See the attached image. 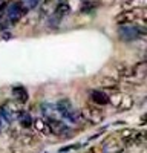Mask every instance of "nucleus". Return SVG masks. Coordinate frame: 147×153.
Instances as JSON below:
<instances>
[{
	"instance_id": "18",
	"label": "nucleus",
	"mask_w": 147,
	"mask_h": 153,
	"mask_svg": "<svg viewBox=\"0 0 147 153\" xmlns=\"http://www.w3.org/2000/svg\"><path fill=\"white\" fill-rule=\"evenodd\" d=\"M19 120H20V126L23 127L24 130H29L31 127H34V121H32V118H31V115H28V113H23V112H22V115L19 117Z\"/></svg>"
},
{
	"instance_id": "25",
	"label": "nucleus",
	"mask_w": 147,
	"mask_h": 153,
	"mask_svg": "<svg viewBox=\"0 0 147 153\" xmlns=\"http://www.w3.org/2000/svg\"><path fill=\"white\" fill-rule=\"evenodd\" d=\"M143 19H147V8L143 9Z\"/></svg>"
},
{
	"instance_id": "22",
	"label": "nucleus",
	"mask_w": 147,
	"mask_h": 153,
	"mask_svg": "<svg viewBox=\"0 0 147 153\" xmlns=\"http://www.w3.org/2000/svg\"><path fill=\"white\" fill-rule=\"evenodd\" d=\"M135 29H137V32H138V35H147V26L146 25H137L135 26Z\"/></svg>"
},
{
	"instance_id": "21",
	"label": "nucleus",
	"mask_w": 147,
	"mask_h": 153,
	"mask_svg": "<svg viewBox=\"0 0 147 153\" xmlns=\"http://www.w3.org/2000/svg\"><path fill=\"white\" fill-rule=\"evenodd\" d=\"M144 143H147V129L138 132V136L135 139V146H140V144H144Z\"/></svg>"
},
{
	"instance_id": "13",
	"label": "nucleus",
	"mask_w": 147,
	"mask_h": 153,
	"mask_svg": "<svg viewBox=\"0 0 147 153\" xmlns=\"http://www.w3.org/2000/svg\"><path fill=\"white\" fill-rule=\"evenodd\" d=\"M71 12V6H69V2H66V0H63V2H60L55 9H54V16L52 19H57V20H61L63 17H66L68 14Z\"/></svg>"
},
{
	"instance_id": "11",
	"label": "nucleus",
	"mask_w": 147,
	"mask_h": 153,
	"mask_svg": "<svg viewBox=\"0 0 147 153\" xmlns=\"http://www.w3.org/2000/svg\"><path fill=\"white\" fill-rule=\"evenodd\" d=\"M121 149H124V147H122V144L118 141L115 136H110L109 139H106L104 144H103V150L106 153H115V152H118Z\"/></svg>"
},
{
	"instance_id": "27",
	"label": "nucleus",
	"mask_w": 147,
	"mask_h": 153,
	"mask_svg": "<svg viewBox=\"0 0 147 153\" xmlns=\"http://www.w3.org/2000/svg\"><path fill=\"white\" fill-rule=\"evenodd\" d=\"M144 61H147V51L144 52Z\"/></svg>"
},
{
	"instance_id": "15",
	"label": "nucleus",
	"mask_w": 147,
	"mask_h": 153,
	"mask_svg": "<svg viewBox=\"0 0 147 153\" xmlns=\"http://www.w3.org/2000/svg\"><path fill=\"white\" fill-rule=\"evenodd\" d=\"M124 11H137V9H146L147 8V0H124L122 2Z\"/></svg>"
},
{
	"instance_id": "24",
	"label": "nucleus",
	"mask_w": 147,
	"mask_h": 153,
	"mask_svg": "<svg viewBox=\"0 0 147 153\" xmlns=\"http://www.w3.org/2000/svg\"><path fill=\"white\" fill-rule=\"evenodd\" d=\"M140 123H141V124H147V113H146L144 117L141 118V121H140Z\"/></svg>"
},
{
	"instance_id": "9",
	"label": "nucleus",
	"mask_w": 147,
	"mask_h": 153,
	"mask_svg": "<svg viewBox=\"0 0 147 153\" xmlns=\"http://www.w3.org/2000/svg\"><path fill=\"white\" fill-rule=\"evenodd\" d=\"M118 34H120L121 40L122 42H127V43L137 40V38L140 37L138 32H137V29H135V28H129V26H121L120 31H118Z\"/></svg>"
},
{
	"instance_id": "10",
	"label": "nucleus",
	"mask_w": 147,
	"mask_h": 153,
	"mask_svg": "<svg viewBox=\"0 0 147 153\" xmlns=\"http://www.w3.org/2000/svg\"><path fill=\"white\" fill-rule=\"evenodd\" d=\"M34 129H35V132H39L43 136H48V135L52 133L51 126H49L48 120H45V118H35L34 120Z\"/></svg>"
},
{
	"instance_id": "19",
	"label": "nucleus",
	"mask_w": 147,
	"mask_h": 153,
	"mask_svg": "<svg viewBox=\"0 0 147 153\" xmlns=\"http://www.w3.org/2000/svg\"><path fill=\"white\" fill-rule=\"evenodd\" d=\"M37 136H34L32 133H23L22 136H20V143L23 144V146H34V144H37Z\"/></svg>"
},
{
	"instance_id": "3",
	"label": "nucleus",
	"mask_w": 147,
	"mask_h": 153,
	"mask_svg": "<svg viewBox=\"0 0 147 153\" xmlns=\"http://www.w3.org/2000/svg\"><path fill=\"white\" fill-rule=\"evenodd\" d=\"M80 113H81V120L88 121V123H91L94 126L103 123V120H104V113L97 106H84L80 110Z\"/></svg>"
},
{
	"instance_id": "1",
	"label": "nucleus",
	"mask_w": 147,
	"mask_h": 153,
	"mask_svg": "<svg viewBox=\"0 0 147 153\" xmlns=\"http://www.w3.org/2000/svg\"><path fill=\"white\" fill-rule=\"evenodd\" d=\"M57 109H58V112H60L61 117L66 118V120L71 121V123H78V121L81 120V113L74 109L71 100H68V98L60 100L58 103H57Z\"/></svg>"
},
{
	"instance_id": "7",
	"label": "nucleus",
	"mask_w": 147,
	"mask_h": 153,
	"mask_svg": "<svg viewBox=\"0 0 147 153\" xmlns=\"http://www.w3.org/2000/svg\"><path fill=\"white\" fill-rule=\"evenodd\" d=\"M89 97H91V101H92L95 106H98V107L107 106V104L110 103L109 95H107L106 92H103V91H91Z\"/></svg>"
},
{
	"instance_id": "8",
	"label": "nucleus",
	"mask_w": 147,
	"mask_h": 153,
	"mask_svg": "<svg viewBox=\"0 0 147 153\" xmlns=\"http://www.w3.org/2000/svg\"><path fill=\"white\" fill-rule=\"evenodd\" d=\"M42 113L45 115V120H60V112L57 109V104H49V103H43L42 104Z\"/></svg>"
},
{
	"instance_id": "20",
	"label": "nucleus",
	"mask_w": 147,
	"mask_h": 153,
	"mask_svg": "<svg viewBox=\"0 0 147 153\" xmlns=\"http://www.w3.org/2000/svg\"><path fill=\"white\" fill-rule=\"evenodd\" d=\"M98 5H100V2H98V0H88V2H84V3H83L81 11H83V12H86V11H92V9H95Z\"/></svg>"
},
{
	"instance_id": "28",
	"label": "nucleus",
	"mask_w": 147,
	"mask_h": 153,
	"mask_svg": "<svg viewBox=\"0 0 147 153\" xmlns=\"http://www.w3.org/2000/svg\"><path fill=\"white\" fill-rule=\"evenodd\" d=\"M141 153H147V147H146V149H144V150H143Z\"/></svg>"
},
{
	"instance_id": "4",
	"label": "nucleus",
	"mask_w": 147,
	"mask_h": 153,
	"mask_svg": "<svg viewBox=\"0 0 147 153\" xmlns=\"http://www.w3.org/2000/svg\"><path fill=\"white\" fill-rule=\"evenodd\" d=\"M140 17H143V9H137V11H122L118 16H115V23L118 26H127V25L137 22Z\"/></svg>"
},
{
	"instance_id": "12",
	"label": "nucleus",
	"mask_w": 147,
	"mask_h": 153,
	"mask_svg": "<svg viewBox=\"0 0 147 153\" xmlns=\"http://www.w3.org/2000/svg\"><path fill=\"white\" fill-rule=\"evenodd\" d=\"M132 72H133V78L135 80H144L147 76V61H140L135 66H132Z\"/></svg>"
},
{
	"instance_id": "17",
	"label": "nucleus",
	"mask_w": 147,
	"mask_h": 153,
	"mask_svg": "<svg viewBox=\"0 0 147 153\" xmlns=\"http://www.w3.org/2000/svg\"><path fill=\"white\" fill-rule=\"evenodd\" d=\"M98 84H100L104 91H107V89H115V87H118L120 81L115 80V78H112V76H101V78L98 80Z\"/></svg>"
},
{
	"instance_id": "14",
	"label": "nucleus",
	"mask_w": 147,
	"mask_h": 153,
	"mask_svg": "<svg viewBox=\"0 0 147 153\" xmlns=\"http://www.w3.org/2000/svg\"><path fill=\"white\" fill-rule=\"evenodd\" d=\"M12 95H14V100L17 101V103H20L22 106L28 103L29 95H28L26 89H24L23 86H16V87H12Z\"/></svg>"
},
{
	"instance_id": "26",
	"label": "nucleus",
	"mask_w": 147,
	"mask_h": 153,
	"mask_svg": "<svg viewBox=\"0 0 147 153\" xmlns=\"http://www.w3.org/2000/svg\"><path fill=\"white\" fill-rule=\"evenodd\" d=\"M115 153H127V150H126V149H121V150H118V152H115Z\"/></svg>"
},
{
	"instance_id": "2",
	"label": "nucleus",
	"mask_w": 147,
	"mask_h": 153,
	"mask_svg": "<svg viewBox=\"0 0 147 153\" xmlns=\"http://www.w3.org/2000/svg\"><path fill=\"white\" fill-rule=\"evenodd\" d=\"M109 98H110V104H112L118 112L130 110V109L135 106V101H133L132 95L122 94V92H118V94H114V95H109Z\"/></svg>"
},
{
	"instance_id": "23",
	"label": "nucleus",
	"mask_w": 147,
	"mask_h": 153,
	"mask_svg": "<svg viewBox=\"0 0 147 153\" xmlns=\"http://www.w3.org/2000/svg\"><path fill=\"white\" fill-rule=\"evenodd\" d=\"M74 149H78V146L77 144H74V146H68V147H63L60 150V153H65V152H71V150H74Z\"/></svg>"
},
{
	"instance_id": "5",
	"label": "nucleus",
	"mask_w": 147,
	"mask_h": 153,
	"mask_svg": "<svg viewBox=\"0 0 147 153\" xmlns=\"http://www.w3.org/2000/svg\"><path fill=\"white\" fill-rule=\"evenodd\" d=\"M48 123H49V126H51V132L55 136L65 138V136H69L71 135V127L66 126L61 120H49Z\"/></svg>"
},
{
	"instance_id": "16",
	"label": "nucleus",
	"mask_w": 147,
	"mask_h": 153,
	"mask_svg": "<svg viewBox=\"0 0 147 153\" xmlns=\"http://www.w3.org/2000/svg\"><path fill=\"white\" fill-rule=\"evenodd\" d=\"M120 135H121V138H122V141H124L126 146H133L135 139H137V136H138V130L137 129H122Z\"/></svg>"
},
{
	"instance_id": "6",
	"label": "nucleus",
	"mask_w": 147,
	"mask_h": 153,
	"mask_svg": "<svg viewBox=\"0 0 147 153\" xmlns=\"http://www.w3.org/2000/svg\"><path fill=\"white\" fill-rule=\"evenodd\" d=\"M115 71H117V74H118V76H121V78H126V81L127 83H135L133 80V72H132V68L130 66H127L126 63H117L115 65ZM138 81V80H137ZM140 83V81H138ZM137 84V83H135Z\"/></svg>"
}]
</instances>
